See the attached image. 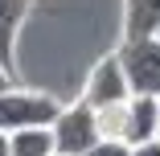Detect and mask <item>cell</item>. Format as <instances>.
<instances>
[{
  "label": "cell",
  "instance_id": "cell-1",
  "mask_svg": "<svg viewBox=\"0 0 160 156\" xmlns=\"http://www.w3.org/2000/svg\"><path fill=\"white\" fill-rule=\"evenodd\" d=\"M53 128V144H58V156H86L94 144L103 140V123H99V111H94L86 99H74L58 111V119L49 123Z\"/></svg>",
  "mask_w": 160,
  "mask_h": 156
},
{
  "label": "cell",
  "instance_id": "cell-2",
  "mask_svg": "<svg viewBox=\"0 0 160 156\" xmlns=\"http://www.w3.org/2000/svg\"><path fill=\"white\" fill-rule=\"evenodd\" d=\"M119 53V66L132 82V95H152L160 99V37L156 33H136V37H123Z\"/></svg>",
  "mask_w": 160,
  "mask_h": 156
},
{
  "label": "cell",
  "instance_id": "cell-3",
  "mask_svg": "<svg viewBox=\"0 0 160 156\" xmlns=\"http://www.w3.org/2000/svg\"><path fill=\"white\" fill-rule=\"evenodd\" d=\"M156 115H160V99L132 95L111 111H99V123H103V136H115L123 144H144L156 136Z\"/></svg>",
  "mask_w": 160,
  "mask_h": 156
},
{
  "label": "cell",
  "instance_id": "cell-4",
  "mask_svg": "<svg viewBox=\"0 0 160 156\" xmlns=\"http://www.w3.org/2000/svg\"><path fill=\"white\" fill-rule=\"evenodd\" d=\"M62 103L45 90H21L8 86L0 90V132H17V128H33V123H53Z\"/></svg>",
  "mask_w": 160,
  "mask_h": 156
},
{
  "label": "cell",
  "instance_id": "cell-5",
  "mask_svg": "<svg viewBox=\"0 0 160 156\" xmlns=\"http://www.w3.org/2000/svg\"><path fill=\"white\" fill-rule=\"evenodd\" d=\"M82 99L94 107V111H111L119 103L132 99V82H127L123 66H119V53L111 58H99L86 74V86H82Z\"/></svg>",
  "mask_w": 160,
  "mask_h": 156
},
{
  "label": "cell",
  "instance_id": "cell-6",
  "mask_svg": "<svg viewBox=\"0 0 160 156\" xmlns=\"http://www.w3.org/2000/svg\"><path fill=\"white\" fill-rule=\"evenodd\" d=\"M33 8V0H0V62L17 74V37Z\"/></svg>",
  "mask_w": 160,
  "mask_h": 156
},
{
  "label": "cell",
  "instance_id": "cell-7",
  "mask_svg": "<svg viewBox=\"0 0 160 156\" xmlns=\"http://www.w3.org/2000/svg\"><path fill=\"white\" fill-rule=\"evenodd\" d=\"M8 144H12V156H58V144H53V128H49V123H33V128L8 132Z\"/></svg>",
  "mask_w": 160,
  "mask_h": 156
},
{
  "label": "cell",
  "instance_id": "cell-8",
  "mask_svg": "<svg viewBox=\"0 0 160 156\" xmlns=\"http://www.w3.org/2000/svg\"><path fill=\"white\" fill-rule=\"evenodd\" d=\"M160 25V0H123V37L156 33Z\"/></svg>",
  "mask_w": 160,
  "mask_h": 156
},
{
  "label": "cell",
  "instance_id": "cell-9",
  "mask_svg": "<svg viewBox=\"0 0 160 156\" xmlns=\"http://www.w3.org/2000/svg\"><path fill=\"white\" fill-rule=\"evenodd\" d=\"M86 156H132V144H123V140H115V136H103Z\"/></svg>",
  "mask_w": 160,
  "mask_h": 156
},
{
  "label": "cell",
  "instance_id": "cell-10",
  "mask_svg": "<svg viewBox=\"0 0 160 156\" xmlns=\"http://www.w3.org/2000/svg\"><path fill=\"white\" fill-rule=\"evenodd\" d=\"M132 156H160V140H144V144H132Z\"/></svg>",
  "mask_w": 160,
  "mask_h": 156
},
{
  "label": "cell",
  "instance_id": "cell-11",
  "mask_svg": "<svg viewBox=\"0 0 160 156\" xmlns=\"http://www.w3.org/2000/svg\"><path fill=\"white\" fill-rule=\"evenodd\" d=\"M12 82H17V74H12V70L4 66V62H0V90H8Z\"/></svg>",
  "mask_w": 160,
  "mask_h": 156
},
{
  "label": "cell",
  "instance_id": "cell-12",
  "mask_svg": "<svg viewBox=\"0 0 160 156\" xmlns=\"http://www.w3.org/2000/svg\"><path fill=\"white\" fill-rule=\"evenodd\" d=\"M0 156H12V144H8V132H0Z\"/></svg>",
  "mask_w": 160,
  "mask_h": 156
},
{
  "label": "cell",
  "instance_id": "cell-13",
  "mask_svg": "<svg viewBox=\"0 0 160 156\" xmlns=\"http://www.w3.org/2000/svg\"><path fill=\"white\" fill-rule=\"evenodd\" d=\"M156 140H160V115H156Z\"/></svg>",
  "mask_w": 160,
  "mask_h": 156
},
{
  "label": "cell",
  "instance_id": "cell-14",
  "mask_svg": "<svg viewBox=\"0 0 160 156\" xmlns=\"http://www.w3.org/2000/svg\"><path fill=\"white\" fill-rule=\"evenodd\" d=\"M156 37H160V25H156Z\"/></svg>",
  "mask_w": 160,
  "mask_h": 156
}]
</instances>
